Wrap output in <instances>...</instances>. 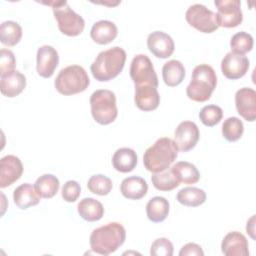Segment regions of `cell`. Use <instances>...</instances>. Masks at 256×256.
Instances as JSON below:
<instances>
[{
	"mask_svg": "<svg viewBox=\"0 0 256 256\" xmlns=\"http://www.w3.org/2000/svg\"><path fill=\"white\" fill-rule=\"evenodd\" d=\"M81 193V187L80 184L77 181L74 180H69L67 181L63 187H62V198L66 201V202H75Z\"/></svg>",
	"mask_w": 256,
	"mask_h": 256,
	"instance_id": "cell-38",
	"label": "cell"
},
{
	"mask_svg": "<svg viewBox=\"0 0 256 256\" xmlns=\"http://www.w3.org/2000/svg\"><path fill=\"white\" fill-rule=\"evenodd\" d=\"M22 38L21 26L12 20L4 21L0 26V41L6 46H15Z\"/></svg>",
	"mask_w": 256,
	"mask_h": 256,
	"instance_id": "cell-30",
	"label": "cell"
},
{
	"mask_svg": "<svg viewBox=\"0 0 256 256\" xmlns=\"http://www.w3.org/2000/svg\"><path fill=\"white\" fill-rule=\"evenodd\" d=\"M120 191L127 199L139 200L147 194L148 184L142 177L130 176L123 179L120 185Z\"/></svg>",
	"mask_w": 256,
	"mask_h": 256,
	"instance_id": "cell-22",
	"label": "cell"
},
{
	"mask_svg": "<svg viewBox=\"0 0 256 256\" xmlns=\"http://www.w3.org/2000/svg\"><path fill=\"white\" fill-rule=\"evenodd\" d=\"M169 214V202L166 198L155 196L146 204V215L151 222L160 223L164 221Z\"/></svg>",
	"mask_w": 256,
	"mask_h": 256,
	"instance_id": "cell-26",
	"label": "cell"
},
{
	"mask_svg": "<svg viewBox=\"0 0 256 256\" xmlns=\"http://www.w3.org/2000/svg\"><path fill=\"white\" fill-rule=\"evenodd\" d=\"M40 195L30 183H23L15 188L13 192V200L15 205L20 209H27L35 206L40 202Z\"/></svg>",
	"mask_w": 256,
	"mask_h": 256,
	"instance_id": "cell-21",
	"label": "cell"
},
{
	"mask_svg": "<svg viewBox=\"0 0 256 256\" xmlns=\"http://www.w3.org/2000/svg\"><path fill=\"white\" fill-rule=\"evenodd\" d=\"M26 87V77L19 71L0 77L1 93L9 98L19 95Z\"/></svg>",
	"mask_w": 256,
	"mask_h": 256,
	"instance_id": "cell-20",
	"label": "cell"
},
{
	"mask_svg": "<svg viewBox=\"0 0 256 256\" xmlns=\"http://www.w3.org/2000/svg\"><path fill=\"white\" fill-rule=\"evenodd\" d=\"M223 117V111L218 105H206L199 112L200 121L207 127H213L218 124Z\"/></svg>",
	"mask_w": 256,
	"mask_h": 256,
	"instance_id": "cell-35",
	"label": "cell"
},
{
	"mask_svg": "<svg viewBox=\"0 0 256 256\" xmlns=\"http://www.w3.org/2000/svg\"><path fill=\"white\" fill-rule=\"evenodd\" d=\"M77 210L81 218L88 222L98 221L104 215V207L102 203L91 197L80 200L77 205Z\"/></svg>",
	"mask_w": 256,
	"mask_h": 256,
	"instance_id": "cell-24",
	"label": "cell"
},
{
	"mask_svg": "<svg viewBox=\"0 0 256 256\" xmlns=\"http://www.w3.org/2000/svg\"><path fill=\"white\" fill-rule=\"evenodd\" d=\"M126 52L119 46L101 51L90 66L93 77L100 82H107L117 77L123 70Z\"/></svg>",
	"mask_w": 256,
	"mask_h": 256,
	"instance_id": "cell-2",
	"label": "cell"
},
{
	"mask_svg": "<svg viewBox=\"0 0 256 256\" xmlns=\"http://www.w3.org/2000/svg\"><path fill=\"white\" fill-rule=\"evenodd\" d=\"M221 250L226 256H248V241L242 233L232 231L224 236L221 243Z\"/></svg>",
	"mask_w": 256,
	"mask_h": 256,
	"instance_id": "cell-17",
	"label": "cell"
},
{
	"mask_svg": "<svg viewBox=\"0 0 256 256\" xmlns=\"http://www.w3.org/2000/svg\"><path fill=\"white\" fill-rule=\"evenodd\" d=\"M147 47L157 58L170 57L175 49V44L170 35L163 31H154L147 37Z\"/></svg>",
	"mask_w": 256,
	"mask_h": 256,
	"instance_id": "cell-15",
	"label": "cell"
},
{
	"mask_svg": "<svg viewBox=\"0 0 256 256\" xmlns=\"http://www.w3.org/2000/svg\"><path fill=\"white\" fill-rule=\"evenodd\" d=\"M126 239V231L122 224L110 222L94 229L90 235L91 250L98 255H109L115 252Z\"/></svg>",
	"mask_w": 256,
	"mask_h": 256,
	"instance_id": "cell-1",
	"label": "cell"
},
{
	"mask_svg": "<svg viewBox=\"0 0 256 256\" xmlns=\"http://www.w3.org/2000/svg\"><path fill=\"white\" fill-rule=\"evenodd\" d=\"M117 34V26L109 20H100L95 22L90 31L92 40L100 45L111 43L116 38Z\"/></svg>",
	"mask_w": 256,
	"mask_h": 256,
	"instance_id": "cell-19",
	"label": "cell"
},
{
	"mask_svg": "<svg viewBox=\"0 0 256 256\" xmlns=\"http://www.w3.org/2000/svg\"><path fill=\"white\" fill-rule=\"evenodd\" d=\"M216 85L217 76L212 66L200 64L192 71L191 81L186 88V94L189 99L195 102H205L210 99Z\"/></svg>",
	"mask_w": 256,
	"mask_h": 256,
	"instance_id": "cell-4",
	"label": "cell"
},
{
	"mask_svg": "<svg viewBox=\"0 0 256 256\" xmlns=\"http://www.w3.org/2000/svg\"><path fill=\"white\" fill-rule=\"evenodd\" d=\"M112 186L113 184L111 179L102 174H96L91 176L87 182V187L89 191L93 194H97L100 196L108 195L112 190Z\"/></svg>",
	"mask_w": 256,
	"mask_h": 256,
	"instance_id": "cell-34",
	"label": "cell"
},
{
	"mask_svg": "<svg viewBox=\"0 0 256 256\" xmlns=\"http://www.w3.org/2000/svg\"><path fill=\"white\" fill-rule=\"evenodd\" d=\"M151 181L153 186L160 191H171L179 186V182L170 167L163 171L153 173Z\"/></svg>",
	"mask_w": 256,
	"mask_h": 256,
	"instance_id": "cell-31",
	"label": "cell"
},
{
	"mask_svg": "<svg viewBox=\"0 0 256 256\" xmlns=\"http://www.w3.org/2000/svg\"><path fill=\"white\" fill-rule=\"evenodd\" d=\"M249 69V59L245 55L228 52L221 61L223 75L231 80L243 77Z\"/></svg>",
	"mask_w": 256,
	"mask_h": 256,
	"instance_id": "cell-12",
	"label": "cell"
},
{
	"mask_svg": "<svg viewBox=\"0 0 256 256\" xmlns=\"http://www.w3.org/2000/svg\"><path fill=\"white\" fill-rule=\"evenodd\" d=\"M204 252L200 245L196 243H187L179 251V256H203Z\"/></svg>",
	"mask_w": 256,
	"mask_h": 256,
	"instance_id": "cell-39",
	"label": "cell"
},
{
	"mask_svg": "<svg viewBox=\"0 0 256 256\" xmlns=\"http://www.w3.org/2000/svg\"><path fill=\"white\" fill-rule=\"evenodd\" d=\"M178 151L174 140L168 137H161L146 149L143 155V164L152 173L163 171L169 168L176 160Z\"/></svg>",
	"mask_w": 256,
	"mask_h": 256,
	"instance_id": "cell-3",
	"label": "cell"
},
{
	"mask_svg": "<svg viewBox=\"0 0 256 256\" xmlns=\"http://www.w3.org/2000/svg\"><path fill=\"white\" fill-rule=\"evenodd\" d=\"M35 189L40 197L49 199L56 195L59 190V180L52 174H43L35 181Z\"/></svg>",
	"mask_w": 256,
	"mask_h": 256,
	"instance_id": "cell-29",
	"label": "cell"
},
{
	"mask_svg": "<svg viewBox=\"0 0 256 256\" xmlns=\"http://www.w3.org/2000/svg\"><path fill=\"white\" fill-rule=\"evenodd\" d=\"M253 37L251 34L240 31L234 34L230 40V46H231V52H234L236 54L244 55L247 52L251 51L253 48Z\"/></svg>",
	"mask_w": 256,
	"mask_h": 256,
	"instance_id": "cell-33",
	"label": "cell"
},
{
	"mask_svg": "<svg viewBox=\"0 0 256 256\" xmlns=\"http://www.w3.org/2000/svg\"><path fill=\"white\" fill-rule=\"evenodd\" d=\"M172 172L179 183L195 184L200 179V173L196 166L187 161H179L172 167Z\"/></svg>",
	"mask_w": 256,
	"mask_h": 256,
	"instance_id": "cell-27",
	"label": "cell"
},
{
	"mask_svg": "<svg viewBox=\"0 0 256 256\" xmlns=\"http://www.w3.org/2000/svg\"><path fill=\"white\" fill-rule=\"evenodd\" d=\"M137 161L138 157L136 152L128 147L117 149L112 156L113 167L121 173H128L133 171L137 165Z\"/></svg>",
	"mask_w": 256,
	"mask_h": 256,
	"instance_id": "cell-23",
	"label": "cell"
},
{
	"mask_svg": "<svg viewBox=\"0 0 256 256\" xmlns=\"http://www.w3.org/2000/svg\"><path fill=\"white\" fill-rule=\"evenodd\" d=\"M36 60V70L38 75L43 78H50L58 66L59 55L54 47L43 45L37 50Z\"/></svg>",
	"mask_w": 256,
	"mask_h": 256,
	"instance_id": "cell-13",
	"label": "cell"
},
{
	"mask_svg": "<svg viewBox=\"0 0 256 256\" xmlns=\"http://www.w3.org/2000/svg\"><path fill=\"white\" fill-rule=\"evenodd\" d=\"M89 102L92 117L97 123L108 125L117 118L118 109L114 92L108 89H98L91 94Z\"/></svg>",
	"mask_w": 256,
	"mask_h": 256,
	"instance_id": "cell-6",
	"label": "cell"
},
{
	"mask_svg": "<svg viewBox=\"0 0 256 256\" xmlns=\"http://www.w3.org/2000/svg\"><path fill=\"white\" fill-rule=\"evenodd\" d=\"M134 101L142 111H153L160 104V95L156 87L151 85L135 86Z\"/></svg>",
	"mask_w": 256,
	"mask_h": 256,
	"instance_id": "cell-18",
	"label": "cell"
},
{
	"mask_svg": "<svg viewBox=\"0 0 256 256\" xmlns=\"http://www.w3.org/2000/svg\"><path fill=\"white\" fill-rule=\"evenodd\" d=\"M186 21L202 33H212L218 29L216 13L202 4L189 6L185 13Z\"/></svg>",
	"mask_w": 256,
	"mask_h": 256,
	"instance_id": "cell-8",
	"label": "cell"
},
{
	"mask_svg": "<svg viewBox=\"0 0 256 256\" xmlns=\"http://www.w3.org/2000/svg\"><path fill=\"white\" fill-rule=\"evenodd\" d=\"M16 59L13 52L9 49H1L0 51V77L15 71Z\"/></svg>",
	"mask_w": 256,
	"mask_h": 256,
	"instance_id": "cell-37",
	"label": "cell"
},
{
	"mask_svg": "<svg viewBox=\"0 0 256 256\" xmlns=\"http://www.w3.org/2000/svg\"><path fill=\"white\" fill-rule=\"evenodd\" d=\"M199 137L198 126L192 121L181 122L174 132V142L181 152L192 150L196 146Z\"/></svg>",
	"mask_w": 256,
	"mask_h": 256,
	"instance_id": "cell-11",
	"label": "cell"
},
{
	"mask_svg": "<svg viewBox=\"0 0 256 256\" xmlns=\"http://www.w3.org/2000/svg\"><path fill=\"white\" fill-rule=\"evenodd\" d=\"M50 5L61 33L67 36L80 35L85 27V21L68 4L67 1H51L44 3Z\"/></svg>",
	"mask_w": 256,
	"mask_h": 256,
	"instance_id": "cell-7",
	"label": "cell"
},
{
	"mask_svg": "<svg viewBox=\"0 0 256 256\" xmlns=\"http://www.w3.org/2000/svg\"><path fill=\"white\" fill-rule=\"evenodd\" d=\"M173 251L174 248L172 242L164 237L157 238L150 248L151 256H172Z\"/></svg>",
	"mask_w": 256,
	"mask_h": 256,
	"instance_id": "cell-36",
	"label": "cell"
},
{
	"mask_svg": "<svg viewBox=\"0 0 256 256\" xmlns=\"http://www.w3.org/2000/svg\"><path fill=\"white\" fill-rule=\"evenodd\" d=\"M246 231L250 235V237L255 240V215H253L248 221L246 225Z\"/></svg>",
	"mask_w": 256,
	"mask_h": 256,
	"instance_id": "cell-40",
	"label": "cell"
},
{
	"mask_svg": "<svg viewBox=\"0 0 256 256\" xmlns=\"http://www.w3.org/2000/svg\"><path fill=\"white\" fill-rule=\"evenodd\" d=\"M235 105L238 114L246 121L256 119V92L249 87L240 88L235 93Z\"/></svg>",
	"mask_w": 256,
	"mask_h": 256,
	"instance_id": "cell-14",
	"label": "cell"
},
{
	"mask_svg": "<svg viewBox=\"0 0 256 256\" xmlns=\"http://www.w3.org/2000/svg\"><path fill=\"white\" fill-rule=\"evenodd\" d=\"M244 132L243 122L238 117H229L222 124V135L229 142H235L241 138Z\"/></svg>",
	"mask_w": 256,
	"mask_h": 256,
	"instance_id": "cell-32",
	"label": "cell"
},
{
	"mask_svg": "<svg viewBox=\"0 0 256 256\" xmlns=\"http://www.w3.org/2000/svg\"><path fill=\"white\" fill-rule=\"evenodd\" d=\"M130 77L135 86L151 85L158 87V77L154 70L152 61L145 54H138L133 57L130 65Z\"/></svg>",
	"mask_w": 256,
	"mask_h": 256,
	"instance_id": "cell-9",
	"label": "cell"
},
{
	"mask_svg": "<svg viewBox=\"0 0 256 256\" xmlns=\"http://www.w3.org/2000/svg\"><path fill=\"white\" fill-rule=\"evenodd\" d=\"M214 4L218 10L216 13L218 26L234 28L242 23L243 14L239 0H215Z\"/></svg>",
	"mask_w": 256,
	"mask_h": 256,
	"instance_id": "cell-10",
	"label": "cell"
},
{
	"mask_svg": "<svg viewBox=\"0 0 256 256\" xmlns=\"http://www.w3.org/2000/svg\"><path fill=\"white\" fill-rule=\"evenodd\" d=\"M162 77L167 86H178L185 78L184 65L179 60H169L162 67Z\"/></svg>",
	"mask_w": 256,
	"mask_h": 256,
	"instance_id": "cell-25",
	"label": "cell"
},
{
	"mask_svg": "<svg viewBox=\"0 0 256 256\" xmlns=\"http://www.w3.org/2000/svg\"><path fill=\"white\" fill-rule=\"evenodd\" d=\"M176 199L184 206L198 207L206 201V193L197 187H185L177 193Z\"/></svg>",
	"mask_w": 256,
	"mask_h": 256,
	"instance_id": "cell-28",
	"label": "cell"
},
{
	"mask_svg": "<svg viewBox=\"0 0 256 256\" xmlns=\"http://www.w3.org/2000/svg\"><path fill=\"white\" fill-rule=\"evenodd\" d=\"M23 173V164L15 155H6L0 160V187L5 188L16 182Z\"/></svg>",
	"mask_w": 256,
	"mask_h": 256,
	"instance_id": "cell-16",
	"label": "cell"
},
{
	"mask_svg": "<svg viewBox=\"0 0 256 256\" xmlns=\"http://www.w3.org/2000/svg\"><path fill=\"white\" fill-rule=\"evenodd\" d=\"M89 84L90 80L87 72L79 65H70L61 69L54 81L56 90L66 96L85 91Z\"/></svg>",
	"mask_w": 256,
	"mask_h": 256,
	"instance_id": "cell-5",
	"label": "cell"
}]
</instances>
